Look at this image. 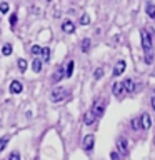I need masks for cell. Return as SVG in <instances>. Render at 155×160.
Here are the masks:
<instances>
[{
    "label": "cell",
    "instance_id": "cell-5",
    "mask_svg": "<svg viewBox=\"0 0 155 160\" xmlns=\"http://www.w3.org/2000/svg\"><path fill=\"white\" fill-rule=\"evenodd\" d=\"M93 145H95V137L92 133H88V135H85L83 137V148L87 150V152H90V150L93 148Z\"/></svg>",
    "mask_w": 155,
    "mask_h": 160
},
{
    "label": "cell",
    "instance_id": "cell-20",
    "mask_svg": "<svg viewBox=\"0 0 155 160\" xmlns=\"http://www.w3.org/2000/svg\"><path fill=\"white\" fill-rule=\"evenodd\" d=\"M130 125H132L133 130H140V127H142V122H140V118H132V120H130Z\"/></svg>",
    "mask_w": 155,
    "mask_h": 160
},
{
    "label": "cell",
    "instance_id": "cell-2",
    "mask_svg": "<svg viewBox=\"0 0 155 160\" xmlns=\"http://www.w3.org/2000/svg\"><path fill=\"white\" fill-rule=\"evenodd\" d=\"M65 97H67V90H65L63 87L53 88L52 93H50V100H52V102H60V100H63Z\"/></svg>",
    "mask_w": 155,
    "mask_h": 160
},
{
    "label": "cell",
    "instance_id": "cell-4",
    "mask_svg": "<svg viewBox=\"0 0 155 160\" xmlns=\"http://www.w3.org/2000/svg\"><path fill=\"white\" fill-rule=\"evenodd\" d=\"M105 105H107V102L105 100H97V102L93 103V112H95V115H97V118L98 117H102L103 115V110H105Z\"/></svg>",
    "mask_w": 155,
    "mask_h": 160
},
{
    "label": "cell",
    "instance_id": "cell-25",
    "mask_svg": "<svg viewBox=\"0 0 155 160\" xmlns=\"http://www.w3.org/2000/svg\"><path fill=\"white\" fill-rule=\"evenodd\" d=\"M102 75H103V68H97V70L93 72V78H95V80H98L100 77H102Z\"/></svg>",
    "mask_w": 155,
    "mask_h": 160
},
{
    "label": "cell",
    "instance_id": "cell-27",
    "mask_svg": "<svg viewBox=\"0 0 155 160\" xmlns=\"http://www.w3.org/2000/svg\"><path fill=\"white\" fill-rule=\"evenodd\" d=\"M8 160H20V153L18 152H12L8 155Z\"/></svg>",
    "mask_w": 155,
    "mask_h": 160
},
{
    "label": "cell",
    "instance_id": "cell-12",
    "mask_svg": "<svg viewBox=\"0 0 155 160\" xmlns=\"http://www.w3.org/2000/svg\"><path fill=\"white\" fill-rule=\"evenodd\" d=\"M22 83H20L18 82V80H13V82L12 83H10V93H15V95H17V93H20V92H22Z\"/></svg>",
    "mask_w": 155,
    "mask_h": 160
},
{
    "label": "cell",
    "instance_id": "cell-7",
    "mask_svg": "<svg viewBox=\"0 0 155 160\" xmlns=\"http://www.w3.org/2000/svg\"><path fill=\"white\" fill-rule=\"evenodd\" d=\"M95 120H97V115H95V112L92 108H90L88 112H85V115H83V123L85 125H93Z\"/></svg>",
    "mask_w": 155,
    "mask_h": 160
},
{
    "label": "cell",
    "instance_id": "cell-1",
    "mask_svg": "<svg viewBox=\"0 0 155 160\" xmlns=\"http://www.w3.org/2000/svg\"><path fill=\"white\" fill-rule=\"evenodd\" d=\"M140 38H142V48L145 52H150V48H152V45H153V40H152V35L148 33L147 28L140 30Z\"/></svg>",
    "mask_w": 155,
    "mask_h": 160
},
{
    "label": "cell",
    "instance_id": "cell-21",
    "mask_svg": "<svg viewBox=\"0 0 155 160\" xmlns=\"http://www.w3.org/2000/svg\"><path fill=\"white\" fill-rule=\"evenodd\" d=\"M40 55H42L43 62H48V60H50V48H47V47L42 48V53H40Z\"/></svg>",
    "mask_w": 155,
    "mask_h": 160
},
{
    "label": "cell",
    "instance_id": "cell-24",
    "mask_svg": "<svg viewBox=\"0 0 155 160\" xmlns=\"http://www.w3.org/2000/svg\"><path fill=\"white\" fill-rule=\"evenodd\" d=\"M80 23H82V25H88L90 23V17L87 13H83L82 17H80Z\"/></svg>",
    "mask_w": 155,
    "mask_h": 160
},
{
    "label": "cell",
    "instance_id": "cell-9",
    "mask_svg": "<svg viewBox=\"0 0 155 160\" xmlns=\"http://www.w3.org/2000/svg\"><path fill=\"white\" fill-rule=\"evenodd\" d=\"M140 122H142V128L143 130H148L150 127H152V118H150V115L145 112L142 113V118H140Z\"/></svg>",
    "mask_w": 155,
    "mask_h": 160
},
{
    "label": "cell",
    "instance_id": "cell-22",
    "mask_svg": "<svg viewBox=\"0 0 155 160\" xmlns=\"http://www.w3.org/2000/svg\"><path fill=\"white\" fill-rule=\"evenodd\" d=\"M10 53H12V45H10V43H5V45H3V48H2V55L8 57Z\"/></svg>",
    "mask_w": 155,
    "mask_h": 160
},
{
    "label": "cell",
    "instance_id": "cell-29",
    "mask_svg": "<svg viewBox=\"0 0 155 160\" xmlns=\"http://www.w3.org/2000/svg\"><path fill=\"white\" fill-rule=\"evenodd\" d=\"M110 158H112V160H120V153L118 152H112V153H110Z\"/></svg>",
    "mask_w": 155,
    "mask_h": 160
},
{
    "label": "cell",
    "instance_id": "cell-11",
    "mask_svg": "<svg viewBox=\"0 0 155 160\" xmlns=\"http://www.w3.org/2000/svg\"><path fill=\"white\" fill-rule=\"evenodd\" d=\"M62 30L65 33H73L75 32V25L73 22H70V20H65V22L62 23Z\"/></svg>",
    "mask_w": 155,
    "mask_h": 160
},
{
    "label": "cell",
    "instance_id": "cell-6",
    "mask_svg": "<svg viewBox=\"0 0 155 160\" xmlns=\"http://www.w3.org/2000/svg\"><path fill=\"white\" fill-rule=\"evenodd\" d=\"M125 67H127V63H125V60H118V62L115 63V68H113L112 75H113V77H120V75L123 73Z\"/></svg>",
    "mask_w": 155,
    "mask_h": 160
},
{
    "label": "cell",
    "instance_id": "cell-10",
    "mask_svg": "<svg viewBox=\"0 0 155 160\" xmlns=\"http://www.w3.org/2000/svg\"><path fill=\"white\" fill-rule=\"evenodd\" d=\"M63 77H65V68H63V67H58V68L53 72V75H52V82L57 83V82H60Z\"/></svg>",
    "mask_w": 155,
    "mask_h": 160
},
{
    "label": "cell",
    "instance_id": "cell-19",
    "mask_svg": "<svg viewBox=\"0 0 155 160\" xmlns=\"http://www.w3.org/2000/svg\"><path fill=\"white\" fill-rule=\"evenodd\" d=\"M30 53H32L33 57H38V55L42 53V47H40V45H32V48H30Z\"/></svg>",
    "mask_w": 155,
    "mask_h": 160
},
{
    "label": "cell",
    "instance_id": "cell-30",
    "mask_svg": "<svg viewBox=\"0 0 155 160\" xmlns=\"http://www.w3.org/2000/svg\"><path fill=\"white\" fill-rule=\"evenodd\" d=\"M150 103H152V108H153V112H155V92L152 95V98H150Z\"/></svg>",
    "mask_w": 155,
    "mask_h": 160
},
{
    "label": "cell",
    "instance_id": "cell-8",
    "mask_svg": "<svg viewBox=\"0 0 155 160\" xmlns=\"http://www.w3.org/2000/svg\"><path fill=\"white\" fill-rule=\"evenodd\" d=\"M123 90H125V93H133L135 92V83H133V80L132 78H127V80H123Z\"/></svg>",
    "mask_w": 155,
    "mask_h": 160
},
{
    "label": "cell",
    "instance_id": "cell-14",
    "mask_svg": "<svg viewBox=\"0 0 155 160\" xmlns=\"http://www.w3.org/2000/svg\"><path fill=\"white\" fill-rule=\"evenodd\" d=\"M145 12H147V15L150 18H155V5L152 2H147V5H145Z\"/></svg>",
    "mask_w": 155,
    "mask_h": 160
},
{
    "label": "cell",
    "instance_id": "cell-3",
    "mask_svg": "<svg viewBox=\"0 0 155 160\" xmlns=\"http://www.w3.org/2000/svg\"><path fill=\"white\" fill-rule=\"evenodd\" d=\"M117 152L120 153V155H125L128 152V140L125 138V137H117Z\"/></svg>",
    "mask_w": 155,
    "mask_h": 160
},
{
    "label": "cell",
    "instance_id": "cell-18",
    "mask_svg": "<svg viewBox=\"0 0 155 160\" xmlns=\"http://www.w3.org/2000/svg\"><path fill=\"white\" fill-rule=\"evenodd\" d=\"M17 65H18V70H20L22 73H23L25 70H27V67H28V65H27V60H25V58H18Z\"/></svg>",
    "mask_w": 155,
    "mask_h": 160
},
{
    "label": "cell",
    "instance_id": "cell-28",
    "mask_svg": "<svg viewBox=\"0 0 155 160\" xmlns=\"http://www.w3.org/2000/svg\"><path fill=\"white\" fill-rule=\"evenodd\" d=\"M10 25H12V27H15V25H17V13H12V15H10Z\"/></svg>",
    "mask_w": 155,
    "mask_h": 160
},
{
    "label": "cell",
    "instance_id": "cell-17",
    "mask_svg": "<svg viewBox=\"0 0 155 160\" xmlns=\"http://www.w3.org/2000/svg\"><path fill=\"white\" fill-rule=\"evenodd\" d=\"M73 67H75V62L73 60H70V62L67 63V67H65V77H72V73H73Z\"/></svg>",
    "mask_w": 155,
    "mask_h": 160
},
{
    "label": "cell",
    "instance_id": "cell-23",
    "mask_svg": "<svg viewBox=\"0 0 155 160\" xmlns=\"http://www.w3.org/2000/svg\"><path fill=\"white\" fill-rule=\"evenodd\" d=\"M7 143H8V135H5V137H2L0 138V152L7 147Z\"/></svg>",
    "mask_w": 155,
    "mask_h": 160
},
{
    "label": "cell",
    "instance_id": "cell-26",
    "mask_svg": "<svg viewBox=\"0 0 155 160\" xmlns=\"http://www.w3.org/2000/svg\"><path fill=\"white\" fill-rule=\"evenodd\" d=\"M0 12H2V13H7V12H8V3H7V2H2V3H0Z\"/></svg>",
    "mask_w": 155,
    "mask_h": 160
},
{
    "label": "cell",
    "instance_id": "cell-16",
    "mask_svg": "<svg viewBox=\"0 0 155 160\" xmlns=\"http://www.w3.org/2000/svg\"><path fill=\"white\" fill-rule=\"evenodd\" d=\"M90 47H92V42H90V38H83V40H82V45H80L82 52H83V53H88Z\"/></svg>",
    "mask_w": 155,
    "mask_h": 160
},
{
    "label": "cell",
    "instance_id": "cell-13",
    "mask_svg": "<svg viewBox=\"0 0 155 160\" xmlns=\"http://www.w3.org/2000/svg\"><path fill=\"white\" fill-rule=\"evenodd\" d=\"M112 92L117 95V97H120L122 93H125V90H123V83H120V82H117V83H113V87H112Z\"/></svg>",
    "mask_w": 155,
    "mask_h": 160
},
{
    "label": "cell",
    "instance_id": "cell-15",
    "mask_svg": "<svg viewBox=\"0 0 155 160\" xmlns=\"http://www.w3.org/2000/svg\"><path fill=\"white\" fill-rule=\"evenodd\" d=\"M42 65H43V62H42V60L35 57V60H33V62H32V70H33L35 73H38L40 70H42Z\"/></svg>",
    "mask_w": 155,
    "mask_h": 160
}]
</instances>
